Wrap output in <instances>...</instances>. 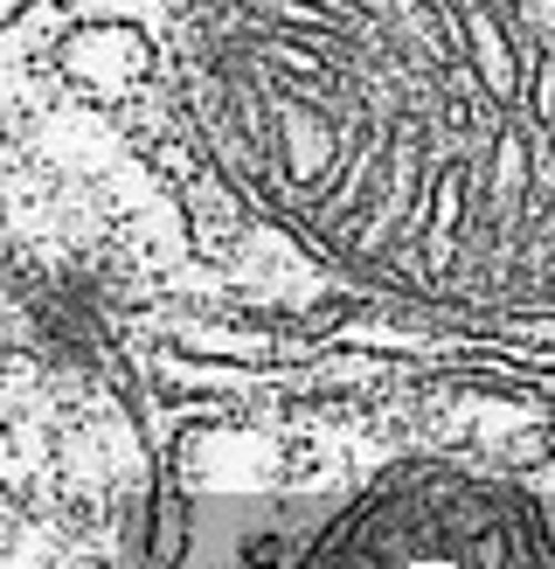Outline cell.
<instances>
[{"label": "cell", "instance_id": "obj_1", "mask_svg": "<svg viewBox=\"0 0 555 569\" xmlns=\"http://www.w3.org/2000/svg\"><path fill=\"white\" fill-rule=\"evenodd\" d=\"M147 431L0 250V569H132Z\"/></svg>", "mask_w": 555, "mask_h": 569}, {"label": "cell", "instance_id": "obj_2", "mask_svg": "<svg viewBox=\"0 0 555 569\" xmlns=\"http://www.w3.org/2000/svg\"><path fill=\"white\" fill-rule=\"evenodd\" d=\"M542 466H555V417H535L500 438V472H542Z\"/></svg>", "mask_w": 555, "mask_h": 569}, {"label": "cell", "instance_id": "obj_3", "mask_svg": "<svg viewBox=\"0 0 555 569\" xmlns=\"http://www.w3.org/2000/svg\"><path fill=\"white\" fill-rule=\"evenodd\" d=\"M8 8H14V0H0V14H8Z\"/></svg>", "mask_w": 555, "mask_h": 569}]
</instances>
